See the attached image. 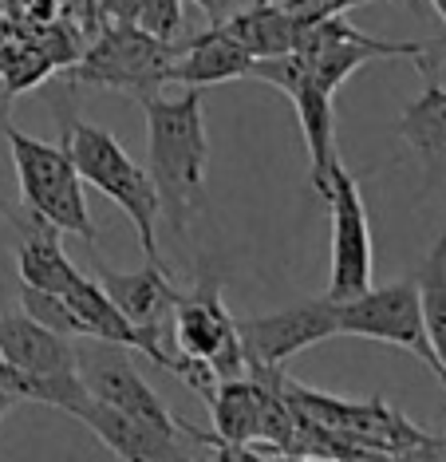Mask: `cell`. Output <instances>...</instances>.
I'll return each instance as SVG.
<instances>
[{
  "label": "cell",
  "mask_w": 446,
  "mask_h": 462,
  "mask_svg": "<svg viewBox=\"0 0 446 462\" xmlns=\"http://www.w3.org/2000/svg\"><path fill=\"white\" fill-rule=\"evenodd\" d=\"M146 111V171L158 186L163 217L174 234H186L190 217L206 206V111L201 88H186V96L143 99Z\"/></svg>",
  "instance_id": "cell-1"
},
{
  "label": "cell",
  "mask_w": 446,
  "mask_h": 462,
  "mask_svg": "<svg viewBox=\"0 0 446 462\" xmlns=\"http://www.w3.org/2000/svg\"><path fill=\"white\" fill-rule=\"evenodd\" d=\"M63 146H68L83 186H91V190H99L103 198H111V202L131 217L146 261H151V265H163V254H158L163 202H158V186H154L151 171H143V166L123 151V143L115 139L111 131L95 127V123L68 119L63 123Z\"/></svg>",
  "instance_id": "cell-2"
},
{
  "label": "cell",
  "mask_w": 446,
  "mask_h": 462,
  "mask_svg": "<svg viewBox=\"0 0 446 462\" xmlns=\"http://www.w3.org/2000/svg\"><path fill=\"white\" fill-rule=\"evenodd\" d=\"M8 154L16 166V182L24 194V206L32 209V217L56 226L60 234L79 237L83 245L95 254V226H91V209L83 198V178L71 162L68 146H51L44 139L8 127L5 134Z\"/></svg>",
  "instance_id": "cell-3"
},
{
  "label": "cell",
  "mask_w": 446,
  "mask_h": 462,
  "mask_svg": "<svg viewBox=\"0 0 446 462\" xmlns=\"http://www.w3.org/2000/svg\"><path fill=\"white\" fill-rule=\"evenodd\" d=\"M178 51L182 44L154 40L139 24H99V36L91 40V48H83L76 64V83L151 99L163 91V83H170Z\"/></svg>",
  "instance_id": "cell-4"
},
{
  "label": "cell",
  "mask_w": 446,
  "mask_h": 462,
  "mask_svg": "<svg viewBox=\"0 0 446 462\" xmlns=\"http://www.w3.org/2000/svg\"><path fill=\"white\" fill-rule=\"evenodd\" d=\"M439 48H446V40H379V36L359 32L344 16H328V20H316V24H301L293 51H301L304 64L312 68V76L336 96L339 83L352 79L371 60H415L423 76H434L427 51H439Z\"/></svg>",
  "instance_id": "cell-5"
},
{
  "label": "cell",
  "mask_w": 446,
  "mask_h": 462,
  "mask_svg": "<svg viewBox=\"0 0 446 462\" xmlns=\"http://www.w3.org/2000/svg\"><path fill=\"white\" fill-rule=\"evenodd\" d=\"M170 336H174L178 356L206 360L218 380L246 375L237 320L229 317L226 300H221V277L209 265L201 269L194 292H178L174 309H170Z\"/></svg>",
  "instance_id": "cell-6"
},
{
  "label": "cell",
  "mask_w": 446,
  "mask_h": 462,
  "mask_svg": "<svg viewBox=\"0 0 446 462\" xmlns=\"http://www.w3.org/2000/svg\"><path fill=\"white\" fill-rule=\"evenodd\" d=\"M336 304H339L336 309L339 336L395 344L403 352H415L434 375H442L439 356H434L431 336H427V320H423V300H419L415 277L391 281L384 289L367 285L364 292H356V297H348V300H336Z\"/></svg>",
  "instance_id": "cell-7"
},
{
  "label": "cell",
  "mask_w": 446,
  "mask_h": 462,
  "mask_svg": "<svg viewBox=\"0 0 446 462\" xmlns=\"http://www.w3.org/2000/svg\"><path fill=\"white\" fill-rule=\"evenodd\" d=\"M249 79H261V83H269V88H277L296 107V123H301L304 146H308V182H312V190H321L328 171H332V162H336L332 91L312 76V68L304 64L301 51L253 60Z\"/></svg>",
  "instance_id": "cell-8"
},
{
  "label": "cell",
  "mask_w": 446,
  "mask_h": 462,
  "mask_svg": "<svg viewBox=\"0 0 446 462\" xmlns=\"http://www.w3.org/2000/svg\"><path fill=\"white\" fill-rule=\"evenodd\" d=\"M332 214V273H328V292L332 300H348L371 285V226L367 206L359 194V182L344 162H332L324 186L316 190Z\"/></svg>",
  "instance_id": "cell-9"
},
{
  "label": "cell",
  "mask_w": 446,
  "mask_h": 462,
  "mask_svg": "<svg viewBox=\"0 0 446 462\" xmlns=\"http://www.w3.org/2000/svg\"><path fill=\"white\" fill-rule=\"evenodd\" d=\"M76 372L83 387L103 399V403L119 407V411H131L146 419V423L174 430L182 435V419H174L166 411L163 395H154V387L143 380V372L135 367V348L126 344H111V340H95V336H79L76 344Z\"/></svg>",
  "instance_id": "cell-10"
},
{
  "label": "cell",
  "mask_w": 446,
  "mask_h": 462,
  "mask_svg": "<svg viewBox=\"0 0 446 462\" xmlns=\"http://www.w3.org/2000/svg\"><path fill=\"white\" fill-rule=\"evenodd\" d=\"M336 309L339 304L332 297H312V300H296L289 309L265 312V317L237 320L246 367H281L296 352L339 336Z\"/></svg>",
  "instance_id": "cell-11"
},
{
  "label": "cell",
  "mask_w": 446,
  "mask_h": 462,
  "mask_svg": "<svg viewBox=\"0 0 446 462\" xmlns=\"http://www.w3.org/2000/svg\"><path fill=\"white\" fill-rule=\"evenodd\" d=\"M76 419L83 427H91V435L99 439L111 455L135 458V462H158V458H186V447L178 443L174 430H163L146 419L119 411V407L103 403L88 392V399L76 407Z\"/></svg>",
  "instance_id": "cell-12"
},
{
  "label": "cell",
  "mask_w": 446,
  "mask_h": 462,
  "mask_svg": "<svg viewBox=\"0 0 446 462\" xmlns=\"http://www.w3.org/2000/svg\"><path fill=\"white\" fill-rule=\"evenodd\" d=\"M0 356L28 380V392L36 380L76 372V344L68 336L51 332L48 324L32 320L28 312L0 317Z\"/></svg>",
  "instance_id": "cell-13"
},
{
  "label": "cell",
  "mask_w": 446,
  "mask_h": 462,
  "mask_svg": "<svg viewBox=\"0 0 446 462\" xmlns=\"http://www.w3.org/2000/svg\"><path fill=\"white\" fill-rule=\"evenodd\" d=\"M95 281L139 328H163V320H170V309L178 300V289L170 281L166 265H151V261H146V269L115 273L95 257Z\"/></svg>",
  "instance_id": "cell-14"
},
{
  "label": "cell",
  "mask_w": 446,
  "mask_h": 462,
  "mask_svg": "<svg viewBox=\"0 0 446 462\" xmlns=\"http://www.w3.org/2000/svg\"><path fill=\"white\" fill-rule=\"evenodd\" d=\"M253 56L237 44L233 36H226L218 24H209L206 32H198L190 44H182L170 71V83L182 88H209V83H229V79H249Z\"/></svg>",
  "instance_id": "cell-15"
},
{
  "label": "cell",
  "mask_w": 446,
  "mask_h": 462,
  "mask_svg": "<svg viewBox=\"0 0 446 462\" xmlns=\"http://www.w3.org/2000/svg\"><path fill=\"white\" fill-rule=\"evenodd\" d=\"M218 28L226 36L237 40L253 60L293 51L296 48V32H301V24L284 13L281 0H257V5H249V8H237V13H229Z\"/></svg>",
  "instance_id": "cell-16"
},
{
  "label": "cell",
  "mask_w": 446,
  "mask_h": 462,
  "mask_svg": "<svg viewBox=\"0 0 446 462\" xmlns=\"http://www.w3.org/2000/svg\"><path fill=\"white\" fill-rule=\"evenodd\" d=\"M63 234L48 222H32L24 229V241L16 249V265H20V281L32 289H44V292H68L83 273L71 265V257L63 254Z\"/></svg>",
  "instance_id": "cell-17"
},
{
  "label": "cell",
  "mask_w": 446,
  "mask_h": 462,
  "mask_svg": "<svg viewBox=\"0 0 446 462\" xmlns=\"http://www.w3.org/2000/svg\"><path fill=\"white\" fill-rule=\"evenodd\" d=\"M395 134L427 162L446 159V88L434 76H427V91L399 115Z\"/></svg>",
  "instance_id": "cell-18"
},
{
  "label": "cell",
  "mask_w": 446,
  "mask_h": 462,
  "mask_svg": "<svg viewBox=\"0 0 446 462\" xmlns=\"http://www.w3.org/2000/svg\"><path fill=\"white\" fill-rule=\"evenodd\" d=\"M415 285H419V300H423V320H427V336H431V348L439 356V383H446V226L439 241L431 245L423 269L415 273Z\"/></svg>",
  "instance_id": "cell-19"
},
{
  "label": "cell",
  "mask_w": 446,
  "mask_h": 462,
  "mask_svg": "<svg viewBox=\"0 0 446 462\" xmlns=\"http://www.w3.org/2000/svg\"><path fill=\"white\" fill-rule=\"evenodd\" d=\"M20 312H28L32 320L48 324L51 332L68 336V340H79V336H83L79 317L71 312V304L63 300L60 292H44V289H32V285H24V289H20Z\"/></svg>",
  "instance_id": "cell-20"
},
{
  "label": "cell",
  "mask_w": 446,
  "mask_h": 462,
  "mask_svg": "<svg viewBox=\"0 0 446 462\" xmlns=\"http://www.w3.org/2000/svg\"><path fill=\"white\" fill-rule=\"evenodd\" d=\"M182 5L186 0H143L131 24H139L154 40H174L182 32Z\"/></svg>",
  "instance_id": "cell-21"
},
{
  "label": "cell",
  "mask_w": 446,
  "mask_h": 462,
  "mask_svg": "<svg viewBox=\"0 0 446 462\" xmlns=\"http://www.w3.org/2000/svg\"><path fill=\"white\" fill-rule=\"evenodd\" d=\"M359 5H367V0H281V8L296 24H316V20H328V16H344Z\"/></svg>",
  "instance_id": "cell-22"
},
{
  "label": "cell",
  "mask_w": 446,
  "mask_h": 462,
  "mask_svg": "<svg viewBox=\"0 0 446 462\" xmlns=\"http://www.w3.org/2000/svg\"><path fill=\"white\" fill-rule=\"evenodd\" d=\"M143 0H95V20L99 24H131Z\"/></svg>",
  "instance_id": "cell-23"
},
{
  "label": "cell",
  "mask_w": 446,
  "mask_h": 462,
  "mask_svg": "<svg viewBox=\"0 0 446 462\" xmlns=\"http://www.w3.org/2000/svg\"><path fill=\"white\" fill-rule=\"evenodd\" d=\"M186 5L201 8V16H206L209 24H221V20H226L229 13H237L241 0H186Z\"/></svg>",
  "instance_id": "cell-24"
},
{
  "label": "cell",
  "mask_w": 446,
  "mask_h": 462,
  "mask_svg": "<svg viewBox=\"0 0 446 462\" xmlns=\"http://www.w3.org/2000/svg\"><path fill=\"white\" fill-rule=\"evenodd\" d=\"M0 387H5V392H16L20 399H28V380L5 360V356H0Z\"/></svg>",
  "instance_id": "cell-25"
},
{
  "label": "cell",
  "mask_w": 446,
  "mask_h": 462,
  "mask_svg": "<svg viewBox=\"0 0 446 462\" xmlns=\"http://www.w3.org/2000/svg\"><path fill=\"white\" fill-rule=\"evenodd\" d=\"M8 107H13V91H8L5 83H0V143H5L8 127H13V123H8V115H13V111H8Z\"/></svg>",
  "instance_id": "cell-26"
},
{
  "label": "cell",
  "mask_w": 446,
  "mask_h": 462,
  "mask_svg": "<svg viewBox=\"0 0 446 462\" xmlns=\"http://www.w3.org/2000/svg\"><path fill=\"white\" fill-rule=\"evenodd\" d=\"M16 403H20V395H16V392H5V387H0V419H5L8 411H13Z\"/></svg>",
  "instance_id": "cell-27"
},
{
  "label": "cell",
  "mask_w": 446,
  "mask_h": 462,
  "mask_svg": "<svg viewBox=\"0 0 446 462\" xmlns=\"http://www.w3.org/2000/svg\"><path fill=\"white\" fill-rule=\"evenodd\" d=\"M431 8H434V13H439V20L446 24V0H431Z\"/></svg>",
  "instance_id": "cell-28"
},
{
  "label": "cell",
  "mask_w": 446,
  "mask_h": 462,
  "mask_svg": "<svg viewBox=\"0 0 446 462\" xmlns=\"http://www.w3.org/2000/svg\"><path fill=\"white\" fill-rule=\"evenodd\" d=\"M407 5H415V0H407Z\"/></svg>",
  "instance_id": "cell-29"
},
{
  "label": "cell",
  "mask_w": 446,
  "mask_h": 462,
  "mask_svg": "<svg viewBox=\"0 0 446 462\" xmlns=\"http://www.w3.org/2000/svg\"><path fill=\"white\" fill-rule=\"evenodd\" d=\"M442 387H446V383H442Z\"/></svg>",
  "instance_id": "cell-30"
}]
</instances>
